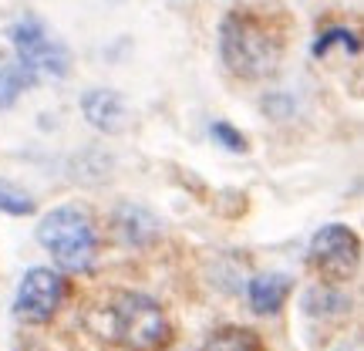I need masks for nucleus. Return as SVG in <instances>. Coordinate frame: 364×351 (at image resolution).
Returning <instances> with one entry per match:
<instances>
[{
	"label": "nucleus",
	"instance_id": "obj_1",
	"mask_svg": "<svg viewBox=\"0 0 364 351\" xmlns=\"http://www.w3.org/2000/svg\"><path fill=\"white\" fill-rule=\"evenodd\" d=\"M220 58L233 78L260 81L280 68L284 44L260 17L247 11H230L220 24Z\"/></svg>",
	"mask_w": 364,
	"mask_h": 351
},
{
	"label": "nucleus",
	"instance_id": "obj_2",
	"mask_svg": "<svg viewBox=\"0 0 364 351\" xmlns=\"http://www.w3.org/2000/svg\"><path fill=\"white\" fill-rule=\"evenodd\" d=\"M38 243L58 261V267H65L71 273L91 271L95 257H98L95 223L78 206H58L51 213H44L38 223Z\"/></svg>",
	"mask_w": 364,
	"mask_h": 351
},
{
	"label": "nucleus",
	"instance_id": "obj_3",
	"mask_svg": "<svg viewBox=\"0 0 364 351\" xmlns=\"http://www.w3.org/2000/svg\"><path fill=\"white\" fill-rule=\"evenodd\" d=\"M112 335L129 351H159L169 345L172 328L159 300L125 290L112 304Z\"/></svg>",
	"mask_w": 364,
	"mask_h": 351
},
{
	"label": "nucleus",
	"instance_id": "obj_4",
	"mask_svg": "<svg viewBox=\"0 0 364 351\" xmlns=\"http://www.w3.org/2000/svg\"><path fill=\"white\" fill-rule=\"evenodd\" d=\"M11 48L17 54V61L31 68L38 78H65L68 68H71L68 48L48 34V27L38 17H21L11 27Z\"/></svg>",
	"mask_w": 364,
	"mask_h": 351
},
{
	"label": "nucleus",
	"instance_id": "obj_5",
	"mask_svg": "<svg viewBox=\"0 0 364 351\" xmlns=\"http://www.w3.org/2000/svg\"><path fill=\"white\" fill-rule=\"evenodd\" d=\"M311 267L317 273H324L327 281H348L358 263H361V240L351 226L344 223H327L321 226L311 240Z\"/></svg>",
	"mask_w": 364,
	"mask_h": 351
},
{
	"label": "nucleus",
	"instance_id": "obj_6",
	"mask_svg": "<svg viewBox=\"0 0 364 351\" xmlns=\"http://www.w3.org/2000/svg\"><path fill=\"white\" fill-rule=\"evenodd\" d=\"M68 298V281L51 267H31L17 287V304L14 311L31 325H48L54 314L61 311Z\"/></svg>",
	"mask_w": 364,
	"mask_h": 351
},
{
	"label": "nucleus",
	"instance_id": "obj_7",
	"mask_svg": "<svg viewBox=\"0 0 364 351\" xmlns=\"http://www.w3.org/2000/svg\"><path fill=\"white\" fill-rule=\"evenodd\" d=\"M112 230H115V236L125 247L145 250L162 236V223L142 203H118L115 213H112Z\"/></svg>",
	"mask_w": 364,
	"mask_h": 351
},
{
	"label": "nucleus",
	"instance_id": "obj_8",
	"mask_svg": "<svg viewBox=\"0 0 364 351\" xmlns=\"http://www.w3.org/2000/svg\"><path fill=\"white\" fill-rule=\"evenodd\" d=\"M81 112L91 129L105 132V135H118L129 129V105L115 88H91L81 98Z\"/></svg>",
	"mask_w": 364,
	"mask_h": 351
},
{
	"label": "nucleus",
	"instance_id": "obj_9",
	"mask_svg": "<svg viewBox=\"0 0 364 351\" xmlns=\"http://www.w3.org/2000/svg\"><path fill=\"white\" fill-rule=\"evenodd\" d=\"M290 290H294V281L287 273H260L247 287L250 308L257 314H277L284 308V300L290 298Z\"/></svg>",
	"mask_w": 364,
	"mask_h": 351
},
{
	"label": "nucleus",
	"instance_id": "obj_10",
	"mask_svg": "<svg viewBox=\"0 0 364 351\" xmlns=\"http://www.w3.org/2000/svg\"><path fill=\"white\" fill-rule=\"evenodd\" d=\"M300 304H304V311L311 318H344V314H351V298L331 284L311 287Z\"/></svg>",
	"mask_w": 364,
	"mask_h": 351
},
{
	"label": "nucleus",
	"instance_id": "obj_11",
	"mask_svg": "<svg viewBox=\"0 0 364 351\" xmlns=\"http://www.w3.org/2000/svg\"><path fill=\"white\" fill-rule=\"evenodd\" d=\"M38 81H41L38 75H34L27 65H21V61L4 65L0 68V108H14L17 98H21L27 88H34Z\"/></svg>",
	"mask_w": 364,
	"mask_h": 351
},
{
	"label": "nucleus",
	"instance_id": "obj_12",
	"mask_svg": "<svg viewBox=\"0 0 364 351\" xmlns=\"http://www.w3.org/2000/svg\"><path fill=\"white\" fill-rule=\"evenodd\" d=\"M199 351H263V341L247 328H220L203 341Z\"/></svg>",
	"mask_w": 364,
	"mask_h": 351
},
{
	"label": "nucleus",
	"instance_id": "obj_13",
	"mask_svg": "<svg viewBox=\"0 0 364 351\" xmlns=\"http://www.w3.org/2000/svg\"><path fill=\"white\" fill-rule=\"evenodd\" d=\"M331 48H344V51H351V54L361 51L358 34H354V31H348V27H331V31H324L321 38L314 41V54H317V58H324Z\"/></svg>",
	"mask_w": 364,
	"mask_h": 351
},
{
	"label": "nucleus",
	"instance_id": "obj_14",
	"mask_svg": "<svg viewBox=\"0 0 364 351\" xmlns=\"http://www.w3.org/2000/svg\"><path fill=\"white\" fill-rule=\"evenodd\" d=\"M0 213H7V216H31L34 213V199L24 189H17V186L0 179Z\"/></svg>",
	"mask_w": 364,
	"mask_h": 351
},
{
	"label": "nucleus",
	"instance_id": "obj_15",
	"mask_svg": "<svg viewBox=\"0 0 364 351\" xmlns=\"http://www.w3.org/2000/svg\"><path fill=\"white\" fill-rule=\"evenodd\" d=\"M209 135H213V142H220L226 152H247V135L240 129H233L230 122H213V125H209Z\"/></svg>",
	"mask_w": 364,
	"mask_h": 351
},
{
	"label": "nucleus",
	"instance_id": "obj_16",
	"mask_svg": "<svg viewBox=\"0 0 364 351\" xmlns=\"http://www.w3.org/2000/svg\"><path fill=\"white\" fill-rule=\"evenodd\" d=\"M263 112L273 118H287L294 112V102H290V95H284V91H273V95L263 98Z\"/></svg>",
	"mask_w": 364,
	"mask_h": 351
}]
</instances>
